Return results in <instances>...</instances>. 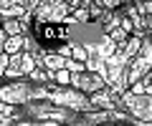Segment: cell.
Listing matches in <instances>:
<instances>
[{"label":"cell","mask_w":152,"mask_h":126,"mask_svg":"<svg viewBox=\"0 0 152 126\" xmlns=\"http://www.w3.org/2000/svg\"><path fill=\"white\" fill-rule=\"evenodd\" d=\"M66 126H152L145 121L134 119L127 111H69L64 121Z\"/></svg>","instance_id":"1"},{"label":"cell","mask_w":152,"mask_h":126,"mask_svg":"<svg viewBox=\"0 0 152 126\" xmlns=\"http://www.w3.org/2000/svg\"><path fill=\"white\" fill-rule=\"evenodd\" d=\"M147 73H152V35H145L140 53H137V58L132 60L129 71H127V86L132 88L134 83H140Z\"/></svg>","instance_id":"2"},{"label":"cell","mask_w":152,"mask_h":126,"mask_svg":"<svg viewBox=\"0 0 152 126\" xmlns=\"http://www.w3.org/2000/svg\"><path fill=\"white\" fill-rule=\"evenodd\" d=\"M122 99H124L127 111H129L134 119L145 121V124H152V99L147 96V93H145V96H137V93L127 91Z\"/></svg>","instance_id":"3"},{"label":"cell","mask_w":152,"mask_h":126,"mask_svg":"<svg viewBox=\"0 0 152 126\" xmlns=\"http://www.w3.org/2000/svg\"><path fill=\"white\" fill-rule=\"evenodd\" d=\"M71 88H76V91L86 93V96H94V93L104 91L107 88V81H104L99 73H71Z\"/></svg>","instance_id":"4"},{"label":"cell","mask_w":152,"mask_h":126,"mask_svg":"<svg viewBox=\"0 0 152 126\" xmlns=\"http://www.w3.org/2000/svg\"><path fill=\"white\" fill-rule=\"evenodd\" d=\"M89 99H91V109L94 111H127L124 99L117 96L112 88H104V91L94 93V96H89ZM127 114H129V111H127Z\"/></svg>","instance_id":"5"},{"label":"cell","mask_w":152,"mask_h":126,"mask_svg":"<svg viewBox=\"0 0 152 126\" xmlns=\"http://www.w3.org/2000/svg\"><path fill=\"white\" fill-rule=\"evenodd\" d=\"M26 5H23V0H3L0 3V18L3 20H20L26 15Z\"/></svg>","instance_id":"6"},{"label":"cell","mask_w":152,"mask_h":126,"mask_svg":"<svg viewBox=\"0 0 152 126\" xmlns=\"http://www.w3.org/2000/svg\"><path fill=\"white\" fill-rule=\"evenodd\" d=\"M66 63H69V58H64L61 53H46L43 58L38 60V66L46 68L48 73H58V71H66Z\"/></svg>","instance_id":"7"},{"label":"cell","mask_w":152,"mask_h":126,"mask_svg":"<svg viewBox=\"0 0 152 126\" xmlns=\"http://www.w3.org/2000/svg\"><path fill=\"white\" fill-rule=\"evenodd\" d=\"M3 33H5L8 38L23 35V25H20V20H3Z\"/></svg>","instance_id":"8"},{"label":"cell","mask_w":152,"mask_h":126,"mask_svg":"<svg viewBox=\"0 0 152 126\" xmlns=\"http://www.w3.org/2000/svg\"><path fill=\"white\" fill-rule=\"evenodd\" d=\"M53 83H58V86H64V88H71V73L69 71H58L56 78H53Z\"/></svg>","instance_id":"9"},{"label":"cell","mask_w":152,"mask_h":126,"mask_svg":"<svg viewBox=\"0 0 152 126\" xmlns=\"http://www.w3.org/2000/svg\"><path fill=\"white\" fill-rule=\"evenodd\" d=\"M66 71H69V73H86V63H79V60L69 58V63H66Z\"/></svg>","instance_id":"10"},{"label":"cell","mask_w":152,"mask_h":126,"mask_svg":"<svg viewBox=\"0 0 152 126\" xmlns=\"http://www.w3.org/2000/svg\"><path fill=\"white\" fill-rule=\"evenodd\" d=\"M15 126H66V124H58V121H20Z\"/></svg>","instance_id":"11"},{"label":"cell","mask_w":152,"mask_h":126,"mask_svg":"<svg viewBox=\"0 0 152 126\" xmlns=\"http://www.w3.org/2000/svg\"><path fill=\"white\" fill-rule=\"evenodd\" d=\"M8 66H10V55L0 50V76H3V73L8 71Z\"/></svg>","instance_id":"12"},{"label":"cell","mask_w":152,"mask_h":126,"mask_svg":"<svg viewBox=\"0 0 152 126\" xmlns=\"http://www.w3.org/2000/svg\"><path fill=\"white\" fill-rule=\"evenodd\" d=\"M142 83H145V86H147V91H150V88H152V73H147V76L142 78Z\"/></svg>","instance_id":"13"}]
</instances>
